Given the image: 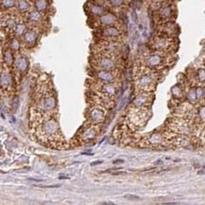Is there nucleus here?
Masks as SVG:
<instances>
[{
  "label": "nucleus",
  "mask_w": 205,
  "mask_h": 205,
  "mask_svg": "<svg viewBox=\"0 0 205 205\" xmlns=\"http://www.w3.org/2000/svg\"><path fill=\"white\" fill-rule=\"evenodd\" d=\"M126 199H129V200H140V198L138 196H134V195H126L125 196Z\"/></svg>",
  "instance_id": "nucleus-28"
},
{
  "label": "nucleus",
  "mask_w": 205,
  "mask_h": 205,
  "mask_svg": "<svg viewBox=\"0 0 205 205\" xmlns=\"http://www.w3.org/2000/svg\"><path fill=\"white\" fill-rule=\"evenodd\" d=\"M101 204H114L112 202H103V203H101Z\"/></svg>",
  "instance_id": "nucleus-29"
},
{
  "label": "nucleus",
  "mask_w": 205,
  "mask_h": 205,
  "mask_svg": "<svg viewBox=\"0 0 205 205\" xmlns=\"http://www.w3.org/2000/svg\"><path fill=\"white\" fill-rule=\"evenodd\" d=\"M14 29V33L17 36H22L26 33V26L23 25V24H18V25L15 26Z\"/></svg>",
  "instance_id": "nucleus-17"
},
{
  "label": "nucleus",
  "mask_w": 205,
  "mask_h": 205,
  "mask_svg": "<svg viewBox=\"0 0 205 205\" xmlns=\"http://www.w3.org/2000/svg\"><path fill=\"white\" fill-rule=\"evenodd\" d=\"M97 77L98 80H103L105 82H110V81H112V80H114V76H112L111 72H109L107 70L98 71L97 73Z\"/></svg>",
  "instance_id": "nucleus-6"
},
{
  "label": "nucleus",
  "mask_w": 205,
  "mask_h": 205,
  "mask_svg": "<svg viewBox=\"0 0 205 205\" xmlns=\"http://www.w3.org/2000/svg\"><path fill=\"white\" fill-rule=\"evenodd\" d=\"M110 2L112 3L114 6H121L123 4V0H110Z\"/></svg>",
  "instance_id": "nucleus-26"
},
{
  "label": "nucleus",
  "mask_w": 205,
  "mask_h": 205,
  "mask_svg": "<svg viewBox=\"0 0 205 205\" xmlns=\"http://www.w3.org/2000/svg\"><path fill=\"white\" fill-rule=\"evenodd\" d=\"M90 118L95 122H98L104 118V112L101 111V109H93L90 112Z\"/></svg>",
  "instance_id": "nucleus-8"
},
{
  "label": "nucleus",
  "mask_w": 205,
  "mask_h": 205,
  "mask_svg": "<svg viewBox=\"0 0 205 205\" xmlns=\"http://www.w3.org/2000/svg\"><path fill=\"white\" fill-rule=\"evenodd\" d=\"M91 12L95 15H101L104 12V9L100 6L94 5L91 7Z\"/></svg>",
  "instance_id": "nucleus-20"
},
{
  "label": "nucleus",
  "mask_w": 205,
  "mask_h": 205,
  "mask_svg": "<svg viewBox=\"0 0 205 205\" xmlns=\"http://www.w3.org/2000/svg\"><path fill=\"white\" fill-rule=\"evenodd\" d=\"M4 61L8 65H11V64L12 63L13 58H12V54L11 51L7 50L4 52Z\"/></svg>",
  "instance_id": "nucleus-21"
},
{
  "label": "nucleus",
  "mask_w": 205,
  "mask_h": 205,
  "mask_svg": "<svg viewBox=\"0 0 205 205\" xmlns=\"http://www.w3.org/2000/svg\"><path fill=\"white\" fill-rule=\"evenodd\" d=\"M148 141L152 145H158L163 141V136L160 133H154V134H152L149 137Z\"/></svg>",
  "instance_id": "nucleus-13"
},
{
  "label": "nucleus",
  "mask_w": 205,
  "mask_h": 205,
  "mask_svg": "<svg viewBox=\"0 0 205 205\" xmlns=\"http://www.w3.org/2000/svg\"><path fill=\"white\" fill-rule=\"evenodd\" d=\"M98 66L104 70H111L114 67V61L109 58H102L98 61Z\"/></svg>",
  "instance_id": "nucleus-4"
},
{
  "label": "nucleus",
  "mask_w": 205,
  "mask_h": 205,
  "mask_svg": "<svg viewBox=\"0 0 205 205\" xmlns=\"http://www.w3.org/2000/svg\"><path fill=\"white\" fill-rule=\"evenodd\" d=\"M37 37H38V34L34 30H29L24 34V41L27 44H33L36 42Z\"/></svg>",
  "instance_id": "nucleus-5"
},
{
  "label": "nucleus",
  "mask_w": 205,
  "mask_h": 205,
  "mask_svg": "<svg viewBox=\"0 0 205 205\" xmlns=\"http://www.w3.org/2000/svg\"><path fill=\"white\" fill-rule=\"evenodd\" d=\"M152 83H153V78L149 75H144L137 81L138 87L144 89V90H148V88L152 86Z\"/></svg>",
  "instance_id": "nucleus-2"
},
{
  "label": "nucleus",
  "mask_w": 205,
  "mask_h": 205,
  "mask_svg": "<svg viewBox=\"0 0 205 205\" xmlns=\"http://www.w3.org/2000/svg\"><path fill=\"white\" fill-rule=\"evenodd\" d=\"M15 65L20 72H25V71L28 69L29 61L25 57H19L15 61Z\"/></svg>",
  "instance_id": "nucleus-7"
},
{
  "label": "nucleus",
  "mask_w": 205,
  "mask_h": 205,
  "mask_svg": "<svg viewBox=\"0 0 205 205\" xmlns=\"http://www.w3.org/2000/svg\"><path fill=\"white\" fill-rule=\"evenodd\" d=\"M198 77H199V80L200 81L204 82L205 81V70L204 69H200L199 72H198Z\"/></svg>",
  "instance_id": "nucleus-25"
},
{
  "label": "nucleus",
  "mask_w": 205,
  "mask_h": 205,
  "mask_svg": "<svg viewBox=\"0 0 205 205\" xmlns=\"http://www.w3.org/2000/svg\"><path fill=\"white\" fill-rule=\"evenodd\" d=\"M115 20L116 19H115L114 15L111 14V13H107V14L101 16L100 21L104 26H112L115 23Z\"/></svg>",
  "instance_id": "nucleus-10"
},
{
  "label": "nucleus",
  "mask_w": 205,
  "mask_h": 205,
  "mask_svg": "<svg viewBox=\"0 0 205 205\" xmlns=\"http://www.w3.org/2000/svg\"><path fill=\"white\" fill-rule=\"evenodd\" d=\"M97 135V131L95 128H88L84 132L81 133V136L84 141H91L92 139H94Z\"/></svg>",
  "instance_id": "nucleus-9"
},
{
  "label": "nucleus",
  "mask_w": 205,
  "mask_h": 205,
  "mask_svg": "<svg viewBox=\"0 0 205 205\" xmlns=\"http://www.w3.org/2000/svg\"><path fill=\"white\" fill-rule=\"evenodd\" d=\"M103 92L105 95H108V97H112L115 94V88L112 86V85L110 84H107V85H104V88H103Z\"/></svg>",
  "instance_id": "nucleus-16"
},
{
  "label": "nucleus",
  "mask_w": 205,
  "mask_h": 205,
  "mask_svg": "<svg viewBox=\"0 0 205 205\" xmlns=\"http://www.w3.org/2000/svg\"><path fill=\"white\" fill-rule=\"evenodd\" d=\"M200 116L202 120H205V107H201L200 110Z\"/></svg>",
  "instance_id": "nucleus-27"
},
{
  "label": "nucleus",
  "mask_w": 205,
  "mask_h": 205,
  "mask_svg": "<svg viewBox=\"0 0 205 205\" xmlns=\"http://www.w3.org/2000/svg\"><path fill=\"white\" fill-rule=\"evenodd\" d=\"M17 9H18L20 12H26V11H28V9H29V3L27 2L26 0H19L18 3H17Z\"/></svg>",
  "instance_id": "nucleus-18"
},
{
  "label": "nucleus",
  "mask_w": 205,
  "mask_h": 205,
  "mask_svg": "<svg viewBox=\"0 0 205 205\" xmlns=\"http://www.w3.org/2000/svg\"><path fill=\"white\" fill-rule=\"evenodd\" d=\"M172 94H173L174 97H179L182 95V90H180V88L179 86H175L172 89Z\"/></svg>",
  "instance_id": "nucleus-24"
},
{
  "label": "nucleus",
  "mask_w": 205,
  "mask_h": 205,
  "mask_svg": "<svg viewBox=\"0 0 205 205\" xmlns=\"http://www.w3.org/2000/svg\"><path fill=\"white\" fill-rule=\"evenodd\" d=\"M103 34L108 37H116L119 35V30L116 28H114V27L109 26L103 29Z\"/></svg>",
  "instance_id": "nucleus-11"
},
{
  "label": "nucleus",
  "mask_w": 205,
  "mask_h": 205,
  "mask_svg": "<svg viewBox=\"0 0 205 205\" xmlns=\"http://www.w3.org/2000/svg\"><path fill=\"white\" fill-rule=\"evenodd\" d=\"M38 136L43 139L44 141H51V144L59 139V135H61L59 124L55 119H49L44 122V125L40 126L38 129Z\"/></svg>",
  "instance_id": "nucleus-1"
},
{
  "label": "nucleus",
  "mask_w": 205,
  "mask_h": 205,
  "mask_svg": "<svg viewBox=\"0 0 205 205\" xmlns=\"http://www.w3.org/2000/svg\"><path fill=\"white\" fill-rule=\"evenodd\" d=\"M148 97H146V95H138L137 97L135 98V100H134V105L136 106V107H138V108H141L143 107L146 102H148Z\"/></svg>",
  "instance_id": "nucleus-12"
},
{
  "label": "nucleus",
  "mask_w": 205,
  "mask_h": 205,
  "mask_svg": "<svg viewBox=\"0 0 205 205\" xmlns=\"http://www.w3.org/2000/svg\"><path fill=\"white\" fill-rule=\"evenodd\" d=\"M20 47V43L18 42V40L12 39L11 42V48L13 50H18Z\"/></svg>",
  "instance_id": "nucleus-23"
},
{
  "label": "nucleus",
  "mask_w": 205,
  "mask_h": 205,
  "mask_svg": "<svg viewBox=\"0 0 205 205\" xmlns=\"http://www.w3.org/2000/svg\"><path fill=\"white\" fill-rule=\"evenodd\" d=\"M160 15L163 18H168L171 15V9H170V7H163V8H162L160 10Z\"/></svg>",
  "instance_id": "nucleus-19"
},
{
  "label": "nucleus",
  "mask_w": 205,
  "mask_h": 205,
  "mask_svg": "<svg viewBox=\"0 0 205 205\" xmlns=\"http://www.w3.org/2000/svg\"><path fill=\"white\" fill-rule=\"evenodd\" d=\"M29 19L31 22H34V23L40 21V19H41V13H40V12L38 11V10H37V11L30 12L29 14Z\"/></svg>",
  "instance_id": "nucleus-15"
},
{
  "label": "nucleus",
  "mask_w": 205,
  "mask_h": 205,
  "mask_svg": "<svg viewBox=\"0 0 205 205\" xmlns=\"http://www.w3.org/2000/svg\"><path fill=\"white\" fill-rule=\"evenodd\" d=\"M14 6V0H2V7L5 9L12 8Z\"/></svg>",
  "instance_id": "nucleus-22"
},
{
  "label": "nucleus",
  "mask_w": 205,
  "mask_h": 205,
  "mask_svg": "<svg viewBox=\"0 0 205 205\" xmlns=\"http://www.w3.org/2000/svg\"><path fill=\"white\" fill-rule=\"evenodd\" d=\"M35 6H36V9L38 10L39 12H43L47 9L48 4H47L46 0H37L35 3Z\"/></svg>",
  "instance_id": "nucleus-14"
},
{
  "label": "nucleus",
  "mask_w": 205,
  "mask_h": 205,
  "mask_svg": "<svg viewBox=\"0 0 205 205\" xmlns=\"http://www.w3.org/2000/svg\"><path fill=\"white\" fill-rule=\"evenodd\" d=\"M146 63L150 67H156L163 63V58L157 54H153V55H149L146 58Z\"/></svg>",
  "instance_id": "nucleus-3"
}]
</instances>
